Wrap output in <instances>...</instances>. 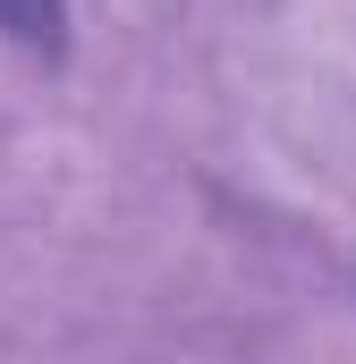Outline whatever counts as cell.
I'll return each mask as SVG.
<instances>
[{
	"label": "cell",
	"instance_id": "1",
	"mask_svg": "<svg viewBox=\"0 0 356 364\" xmlns=\"http://www.w3.org/2000/svg\"><path fill=\"white\" fill-rule=\"evenodd\" d=\"M60 17H68V0H0V34H17V43H60Z\"/></svg>",
	"mask_w": 356,
	"mask_h": 364
}]
</instances>
